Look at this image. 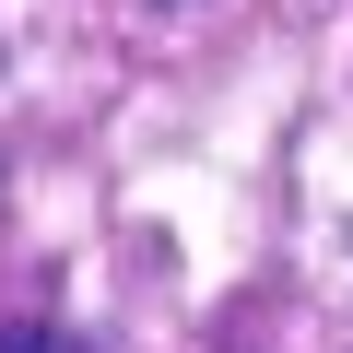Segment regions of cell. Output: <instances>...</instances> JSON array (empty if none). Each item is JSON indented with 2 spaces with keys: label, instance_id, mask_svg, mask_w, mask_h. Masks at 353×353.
I'll return each instance as SVG.
<instances>
[{
  "label": "cell",
  "instance_id": "6da1fadb",
  "mask_svg": "<svg viewBox=\"0 0 353 353\" xmlns=\"http://www.w3.org/2000/svg\"><path fill=\"white\" fill-rule=\"evenodd\" d=\"M0 353H71V341H48L36 318H0Z\"/></svg>",
  "mask_w": 353,
  "mask_h": 353
}]
</instances>
